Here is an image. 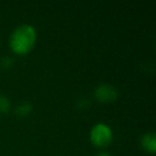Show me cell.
Masks as SVG:
<instances>
[{
  "label": "cell",
  "mask_w": 156,
  "mask_h": 156,
  "mask_svg": "<svg viewBox=\"0 0 156 156\" xmlns=\"http://www.w3.org/2000/svg\"><path fill=\"white\" fill-rule=\"evenodd\" d=\"M90 140L95 147H107L112 140V129L105 123H96L90 130Z\"/></svg>",
  "instance_id": "7a4b0ae2"
},
{
  "label": "cell",
  "mask_w": 156,
  "mask_h": 156,
  "mask_svg": "<svg viewBox=\"0 0 156 156\" xmlns=\"http://www.w3.org/2000/svg\"><path fill=\"white\" fill-rule=\"evenodd\" d=\"M95 156H111V155L108 152H100V153H98Z\"/></svg>",
  "instance_id": "ba28073f"
},
{
  "label": "cell",
  "mask_w": 156,
  "mask_h": 156,
  "mask_svg": "<svg viewBox=\"0 0 156 156\" xmlns=\"http://www.w3.org/2000/svg\"><path fill=\"white\" fill-rule=\"evenodd\" d=\"M14 64V59L10 56H5L3 58L0 59V69H7L12 67V65Z\"/></svg>",
  "instance_id": "52a82bcc"
},
{
  "label": "cell",
  "mask_w": 156,
  "mask_h": 156,
  "mask_svg": "<svg viewBox=\"0 0 156 156\" xmlns=\"http://www.w3.org/2000/svg\"><path fill=\"white\" fill-rule=\"evenodd\" d=\"M11 109V102L5 95L0 93V113H7Z\"/></svg>",
  "instance_id": "8992f818"
},
{
  "label": "cell",
  "mask_w": 156,
  "mask_h": 156,
  "mask_svg": "<svg viewBox=\"0 0 156 156\" xmlns=\"http://www.w3.org/2000/svg\"><path fill=\"white\" fill-rule=\"evenodd\" d=\"M37 41V30L32 25L23 24L14 29L10 35L9 45L17 55H26L33 48Z\"/></svg>",
  "instance_id": "6da1fadb"
},
{
  "label": "cell",
  "mask_w": 156,
  "mask_h": 156,
  "mask_svg": "<svg viewBox=\"0 0 156 156\" xmlns=\"http://www.w3.org/2000/svg\"><path fill=\"white\" fill-rule=\"evenodd\" d=\"M94 96L101 103H111L118 98L119 91L111 83H101L94 90Z\"/></svg>",
  "instance_id": "3957f363"
},
{
  "label": "cell",
  "mask_w": 156,
  "mask_h": 156,
  "mask_svg": "<svg viewBox=\"0 0 156 156\" xmlns=\"http://www.w3.org/2000/svg\"><path fill=\"white\" fill-rule=\"evenodd\" d=\"M31 111H32V105L30 102H27V101L20 103L15 108V113L20 117H27L30 115Z\"/></svg>",
  "instance_id": "5b68a950"
},
{
  "label": "cell",
  "mask_w": 156,
  "mask_h": 156,
  "mask_svg": "<svg viewBox=\"0 0 156 156\" xmlns=\"http://www.w3.org/2000/svg\"><path fill=\"white\" fill-rule=\"evenodd\" d=\"M141 147H143V150L147 152H149L150 154H154L156 151V136L154 133H145L144 135H142L140 139Z\"/></svg>",
  "instance_id": "277c9868"
}]
</instances>
